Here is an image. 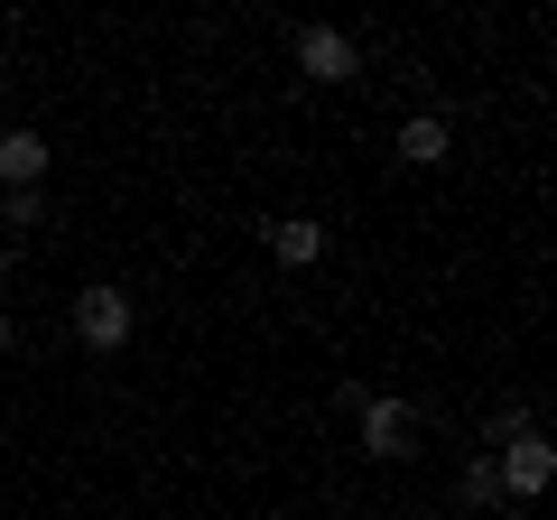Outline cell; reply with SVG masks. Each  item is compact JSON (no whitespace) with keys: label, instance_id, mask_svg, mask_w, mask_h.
I'll return each instance as SVG.
<instances>
[{"label":"cell","instance_id":"1","mask_svg":"<svg viewBox=\"0 0 557 520\" xmlns=\"http://www.w3.org/2000/svg\"><path fill=\"white\" fill-rule=\"evenodd\" d=\"M131 325H139L131 288H112V280L75 288V335H84V354H121V344H131Z\"/></svg>","mask_w":557,"mask_h":520},{"label":"cell","instance_id":"7","mask_svg":"<svg viewBox=\"0 0 557 520\" xmlns=\"http://www.w3.org/2000/svg\"><path fill=\"white\" fill-rule=\"evenodd\" d=\"M446 149H456L446 140V112H409L399 121V159L409 168H446Z\"/></svg>","mask_w":557,"mask_h":520},{"label":"cell","instance_id":"4","mask_svg":"<svg viewBox=\"0 0 557 520\" xmlns=\"http://www.w3.org/2000/svg\"><path fill=\"white\" fill-rule=\"evenodd\" d=\"M298 75H307V84H354V75H362V47L344 38V28L307 20V28H298Z\"/></svg>","mask_w":557,"mask_h":520},{"label":"cell","instance_id":"11","mask_svg":"<svg viewBox=\"0 0 557 520\" xmlns=\"http://www.w3.org/2000/svg\"><path fill=\"white\" fill-rule=\"evenodd\" d=\"M0 354H20V325H10V317H0Z\"/></svg>","mask_w":557,"mask_h":520},{"label":"cell","instance_id":"8","mask_svg":"<svg viewBox=\"0 0 557 520\" xmlns=\"http://www.w3.org/2000/svg\"><path fill=\"white\" fill-rule=\"evenodd\" d=\"M530 428H539V409H530V400H502L493 419H483V456H493V446H511V437H530Z\"/></svg>","mask_w":557,"mask_h":520},{"label":"cell","instance_id":"13","mask_svg":"<svg viewBox=\"0 0 557 520\" xmlns=\"http://www.w3.org/2000/svg\"><path fill=\"white\" fill-rule=\"evenodd\" d=\"M391 520H418V511H391Z\"/></svg>","mask_w":557,"mask_h":520},{"label":"cell","instance_id":"6","mask_svg":"<svg viewBox=\"0 0 557 520\" xmlns=\"http://www.w3.org/2000/svg\"><path fill=\"white\" fill-rule=\"evenodd\" d=\"M47 168H57L47 131H0V186H47Z\"/></svg>","mask_w":557,"mask_h":520},{"label":"cell","instance_id":"12","mask_svg":"<svg viewBox=\"0 0 557 520\" xmlns=\"http://www.w3.org/2000/svg\"><path fill=\"white\" fill-rule=\"evenodd\" d=\"M0 280H10V233H0Z\"/></svg>","mask_w":557,"mask_h":520},{"label":"cell","instance_id":"5","mask_svg":"<svg viewBox=\"0 0 557 520\" xmlns=\"http://www.w3.org/2000/svg\"><path fill=\"white\" fill-rule=\"evenodd\" d=\"M260 242H270L278 270H317V260H325V223H317V214H278V223H260Z\"/></svg>","mask_w":557,"mask_h":520},{"label":"cell","instance_id":"2","mask_svg":"<svg viewBox=\"0 0 557 520\" xmlns=\"http://www.w3.org/2000/svg\"><path fill=\"white\" fill-rule=\"evenodd\" d=\"M354 419H362V456H372V465L418 456V400H391V391H372Z\"/></svg>","mask_w":557,"mask_h":520},{"label":"cell","instance_id":"10","mask_svg":"<svg viewBox=\"0 0 557 520\" xmlns=\"http://www.w3.org/2000/svg\"><path fill=\"white\" fill-rule=\"evenodd\" d=\"M0 223L38 233V223H47V186H0Z\"/></svg>","mask_w":557,"mask_h":520},{"label":"cell","instance_id":"14","mask_svg":"<svg viewBox=\"0 0 557 520\" xmlns=\"http://www.w3.org/2000/svg\"><path fill=\"white\" fill-rule=\"evenodd\" d=\"M260 520H278V511H260Z\"/></svg>","mask_w":557,"mask_h":520},{"label":"cell","instance_id":"9","mask_svg":"<svg viewBox=\"0 0 557 520\" xmlns=\"http://www.w3.org/2000/svg\"><path fill=\"white\" fill-rule=\"evenodd\" d=\"M456 502H465V511H493V502H502V474H493V456H474V465L456 474Z\"/></svg>","mask_w":557,"mask_h":520},{"label":"cell","instance_id":"3","mask_svg":"<svg viewBox=\"0 0 557 520\" xmlns=\"http://www.w3.org/2000/svg\"><path fill=\"white\" fill-rule=\"evenodd\" d=\"M493 474H502V502H539V493L557 483V446H548V437L530 428V437L493 446Z\"/></svg>","mask_w":557,"mask_h":520}]
</instances>
